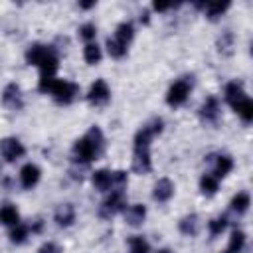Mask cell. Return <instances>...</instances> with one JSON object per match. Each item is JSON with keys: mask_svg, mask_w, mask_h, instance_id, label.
Instances as JSON below:
<instances>
[{"mask_svg": "<svg viewBox=\"0 0 253 253\" xmlns=\"http://www.w3.org/2000/svg\"><path fill=\"white\" fill-rule=\"evenodd\" d=\"M105 148V138L99 126H91L85 136L75 140L73 144V160L81 164H89L91 160H97L103 154Z\"/></svg>", "mask_w": 253, "mask_h": 253, "instance_id": "6da1fadb", "label": "cell"}, {"mask_svg": "<svg viewBox=\"0 0 253 253\" xmlns=\"http://www.w3.org/2000/svg\"><path fill=\"white\" fill-rule=\"evenodd\" d=\"M49 93L59 105H69L79 95V85H75L73 81H65V79H53Z\"/></svg>", "mask_w": 253, "mask_h": 253, "instance_id": "7a4b0ae2", "label": "cell"}, {"mask_svg": "<svg viewBox=\"0 0 253 253\" xmlns=\"http://www.w3.org/2000/svg\"><path fill=\"white\" fill-rule=\"evenodd\" d=\"M190 89H192V77H182V79L174 81L166 93V103L170 107H180L188 99Z\"/></svg>", "mask_w": 253, "mask_h": 253, "instance_id": "3957f363", "label": "cell"}, {"mask_svg": "<svg viewBox=\"0 0 253 253\" xmlns=\"http://www.w3.org/2000/svg\"><path fill=\"white\" fill-rule=\"evenodd\" d=\"M125 206H126L125 192H123V190H115V192L99 206V215L105 217V219H109V217H113L115 213H119L121 210H125Z\"/></svg>", "mask_w": 253, "mask_h": 253, "instance_id": "277c9868", "label": "cell"}, {"mask_svg": "<svg viewBox=\"0 0 253 253\" xmlns=\"http://www.w3.org/2000/svg\"><path fill=\"white\" fill-rule=\"evenodd\" d=\"M26 148L22 146V142L14 136H6L0 140V154L6 162H16L20 156H24Z\"/></svg>", "mask_w": 253, "mask_h": 253, "instance_id": "5b68a950", "label": "cell"}, {"mask_svg": "<svg viewBox=\"0 0 253 253\" xmlns=\"http://www.w3.org/2000/svg\"><path fill=\"white\" fill-rule=\"evenodd\" d=\"M198 115H200V119H202L206 125H215V123L219 121V101H217V97L210 95V97L202 103Z\"/></svg>", "mask_w": 253, "mask_h": 253, "instance_id": "8992f818", "label": "cell"}, {"mask_svg": "<svg viewBox=\"0 0 253 253\" xmlns=\"http://www.w3.org/2000/svg\"><path fill=\"white\" fill-rule=\"evenodd\" d=\"M55 51H53V47H49V45H43V43H32L28 49H26V61L30 63V65H42L49 55H53Z\"/></svg>", "mask_w": 253, "mask_h": 253, "instance_id": "52a82bcc", "label": "cell"}, {"mask_svg": "<svg viewBox=\"0 0 253 253\" xmlns=\"http://www.w3.org/2000/svg\"><path fill=\"white\" fill-rule=\"evenodd\" d=\"M109 99H111V91H109L107 83H105L103 79H97V81L91 85L89 93H87V101H89L91 105L99 107V105H107Z\"/></svg>", "mask_w": 253, "mask_h": 253, "instance_id": "ba28073f", "label": "cell"}, {"mask_svg": "<svg viewBox=\"0 0 253 253\" xmlns=\"http://www.w3.org/2000/svg\"><path fill=\"white\" fill-rule=\"evenodd\" d=\"M2 103H4V107L12 109V111L22 109V105H24V101H22V91H20V87H18L16 83H8V85L4 87V91H2Z\"/></svg>", "mask_w": 253, "mask_h": 253, "instance_id": "9c48e42d", "label": "cell"}, {"mask_svg": "<svg viewBox=\"0 0 253 253\" xmlns=\"http://www.w3.org/2000/svg\"><path fill=\"white\" fill-rule=\"evenodd\" d=\"M132 170L136 174H148L152 170V162H150V152L148 148H136L134 156H132Z\"/></svg>", "mask_w": 253, "mask_h": 253, "instance_id": "30bf717a", "label": "cell"}, {"mask_svg": "<svg viewBox=\"0 0 253 253\" xmlns=\"http://www.w3.org/2000/svg\"><path fill=\"white\" fill-rule=\"evenodd\" d=\"M247 95H245V89H243V83L241 81H231V83H227V87H225V101L233 107V109H237V105L245 99Z\"/></svg>", "mask_w": 253, "mask_h": 253, "instance_id": "8fae6325", "label": "cell"}, {"mask_svg": "<svg viewBox=\"0 0 253 253\" xmlns=\"http://www.w3.org/2000/svg\"><path fill=\"white\" fill-rule=\"evenodd\" d=\"M40 168L36 166V164H26V166H22V170H20V182H22V186L26 188V190H30V188H34L38 182H40Z\"/></svg>", "mask_w": 253, "mask_h": 253, "instance_id": "7c38bea8", "label": "cell"}, {"mask_svg": "<svg viewBox=\"0 0 253 253\" xmlns=\"http://www.w3.org/2000/svg\"><path fill=\"white\" fill-rule=\"evenodd\" d=\"M152 196H154L156 202H168V200L174 196V184H172L168 178H160V180L154 184Z\"/></svg>", "mask_w": 253, "mask_h": 253, "instance_id": "4fadbf2b", "label": "cell"}, {"mask_svg": "<svg viewBox=\"0 0 253 253\" xmlns=\"http://www.w3.org/2000/svg\"><path fill=\"white\" fill-rule=\"evenodd\" d=\"M55 223L57 225H61V227H67V225H71L73 221H75V208H73V204H63V206H59L57 210H55Z\"/></svg>", "mask_w": 253, "mask_h": 253, "instance_id": "5bb4252c", "label": "cell"}, {"mask_svg": "<svg viewBox=\"0 0 253 253\" xmlns=\"http://www.w3.org/2000/svg\"><path fill=\"white\" fill-rule=\"evenodd\" d=\"M144 217H146V208H144L142 204H134V206H130V208L126 210V213H125L126 223L132 225V227H138V225L144 221Z\"/></svg>", "mask_w": 253, "mask_h": 253, "instance_id": "9a60e30c", "label": "cell"}, {"mask_svg": "<svg viewBox=\"0 0 253 253\" xmlns=\"http://www.w3.org/2000/svg\"><path fill=\"white\" fill-rule=\"evenodd\" d=\"M93 186L99 190V192H107L111 186H113V174L105 168L101 170H95L93 172Z\"/></svg>", "mask_w": 253, "mask_h": 253, "instance_id": "2e32d148", "label": "cell"}, {"mask_svg": "<svg viewBox=\"0 0 253 253\" xmlns=\"http://www.w3.org/2000/svg\"><path fill=\"white\" fill-rule=\"evenodd\" d=\"M0 223H4V225H18L20 223V213L12 204L0 206Z\"/></svg>", "mask_w": 253, "mask_h": 253, "instance_id": "e0dca14e", "label": "cell"}, {"mask_svg": "<svg viewBox=\"0 0 253 253\" xmlns=\"http://www.w3.org/2000/svg\"><path fill=\"white\" fill-rule=\"evenodd\" d=\"M178 227H180V231H182L184 235H196V233H198V229H200V217H198L196 213L184 215V217L180 219Z\"/></svg>", "mask_w": 253, "mask_h": 253, "instance_id": "ac0fdd59", "label": "cell"}, {"mask_svg": "<svg viewBox=\"0 0 253 253\" xmlns=\"http://www.w3.org/2000/svg\"><path fill=\"white\" fill-rule=\"evenodd\" d=\"M132 36H134V28H132V24H130V22H121V24L117 26L115 40H117L119 43L128 45V43H130V40H132Z\"/></svg>", "mask_w": 253, "mask_h": 253, "instance_id": "d6986e66", "label": "cell"}, {"mask_svg": "<svg viewBox=\"0 0 253 253\" xmlns=\"http://www.w3.org/2000/svg\"><path fill=\"white\" fill-rule=\"evenodd\" d=\"M231 168H233V160H231V156H227V154H221V156H217V160H215V178H223V176H227L229 172H231Z\"/></svg>", "mask_w": 253, "mask_h": 253, "instance_id": "ffe728a7", "label": "cell"}, {"mask_svg": "<svg viewBox=\"0 0 253 253\" xmlns=\"http://www.w3.org/2000/svg\"><path fill=\"white\" fill-rule=\"evenodd\" d=\"M217 51L219 53H223V55H231L233 53V34L227 30V32H223L219 38H217Z\"/></svg>", "mask_w": 253, "mask_h": 253, "instance_id": "44dd1931", "label": "cell"}, {"mask_svg": "<svg viewBox=\"0 0 253 253\" xmlns=\"http://www.w3.org/2000/svg\"><path fill=\"white\" fill-rule=\"evenodd\" d=\"M249 206H251V198H249L247 192H239V194L233 196V200H231V210H233L235 213H245Z\"/></svg>", "mask_w": 253, "mask_h": 253, "instance_id": "7402d4cb", "label": "cell"}, {"mask_svg": "<svg viewBox=\"0 0 253 253\" xmlns=\"http://www.w3.org/2000/svg\"><path fill=\"white\" fill-rule=\"evenodd\" d=\"M227 8H229V2H206V12L211 22H215Z\"/></svg>", "mask_w": 253, "mask_h": 253, "instance_id": "603a6c76", "label": "cell"}, {"mask_svg": "<svg viewBox=\"0 0 253 253\" xmlns=\"http://www.w3.org/2000/svg\"><path fill=\"white\" fill-rule=\"evenodd\" d=\"M200 190H202V194H206V196H213V194L217 192V178L211 176V174H204V176L200 178Z\"/></svg>", "mask_w": 253, "mask_h": 253, "instance_id": "cb8c5ba5", "label": "cell"}, {"mask_svg": "<svg viewBox=\"0 0 253 253\" xmlns=\"http://www.w3.org/2000/svg\"><path fill=\"white\" fill-rule=\"evenodd\" d=\"M245 247V233L243 231H233L231 233V239H229V247H227V253H241Z\"/></svg>", "mask_w": 253, "mask_h": 253, "instance_id": "d4e9b609", "label": "cell"}, {"mask_svg": "<svg viewBox=\"0 0 253 253\" xmlns=\"http://www.w3.org/2000/svg\"><path fill=\"white\" fill-rule=\"evenodd\" d=\"M107 51H109V55H111V57L121 59V57H125V55H126V45L119 43L115 38H109V40H107Z\"/></svg>", "mask_w": 253, "mask_h": 253, "instance_id": "484cf974", "label": "cell"}, {"mask_svg": "<svg viewBox=\"0 0 253 253\" xmlns=\"http://www.w3.org/2000/svg\"><path fill=\"white\" fill-rule=\"evenodd\" d=\"M83 57L89 65H95L101 61V47L97 43H87L85 45V51H83Z\"/></svg>", "mask_w": 253, "mask_h": 253, "instance_id": "4316f807", "label": "cell"}, {"mask_svg": "<svg viewBox=\"0 0 253 253\" xmlns=\"http://www.w3.org/2000/svg\"><path fill=\"white\" fill-rule=\"evenodd\" d=\"M235 111L239 113V117H241L245 123H251V121H253V101H251L249 97H245V99L237 105Z\"/></svg>", "mask_w": 253, "mask_h": 253, "instance_id": "83f0119b", "label": "cell"}, {"mask_svg": "<svg viewBox=\"0 0 253 253\" xmlns=\"http://www.w3.org/2000/svg\"><path fill=\"white\" fill-rule=\"evenodd\" d=\"M28 233H30V227H28V225H22V223H18V225H14V229L10 231V241L20 245V243H24V241H26Z\"/></svg>", "mask_w": 253, "mask_h": 253, "instance_id": "f1b7e54d", "label": "cell"}, {"mask_svg": "<svg viewBox=\"0 0 253 253\" xmlns=\"http://www.w3.org/2000/svg\"><path fill=\"white\" fill-rule=\"evenodd\" d=\"M128 245H130V253H148V251H150L146 239L140 237V235H132V237L128 239Z\"/></svg>", "mask_w": 253, "mask_h": 253, "instance_id": "f546056e", "label": "cell"}, {"mask_svg": "<svg viewBox=\"0 0 253 253\" xmlns=\"http://www.w3.org/2000/svg\"><path fill=\"white\" fill-rule=\"evenodd\" d=\"M208 227H210V233L215 237V235H219L225 227H227V217L225 215H219V217H213L210 223H208Z\"/></svg>", "mask_w": 253, "mask_h": 253, "instance_id": "4dcf8cb0", "label": "cell"}, {"mask_svg": "<svg viewBox=\"0 0 253 253\" xmlns=\"http://www.w3.org/2000/svg\"><path fill=\"white\" fill-rule=\"evenodd\" d=\"M79 36L83 38V40H87L89 43H91V40L97 36V28H95V24H91V22H87V24H83L81 28H79Z\"/></svg>", "mask_w": 253, "mask_h": 253, "instance_id": "1f68e13d", "label": "cell"}, {"mask_svg": "<svg viewBox=\"0 0 253 253\" xmlns=\"http://www.w3.org/2000/svg\"><path fill=\"white\" fill-rule=\"evenodd\" d=\"M126 172L125 170H117V172H113V184L117 186V190H123L125 186H126Z\"/></svg>", "mask_w": 253, "mask_h": 253, "instance_id": "d6a6232c", "label": "cell"}, {"mask_svg": "<svg viewBox=\"0 0 253 253\" xmlns=\"http://www.w3.org/2000/svg\"><path fill=\"white\" fill-rule=\"evenodd\" d=\"M38 253H61V247L55 245V243H51V241H47V243H43V245L38 249Z\"/></svg>", "mask_w": 253, "mask_h": 253, "instance_id": "836d02e7", "label": "cell"}, {"mask_svg": "<svg viewBox=\"0 0 253 253\" xmlns=\"http://www.w3.org/2000/svg\"><path fill=\"white\" fill-rule=\"evenodd\" d=\"M174 4H166V2H154L152 4V8L156 10V12H164V10H168V8H172Z\"/></svg>", "mask_w": 253, "mask_h": 253, "instance_id": "e575fe53", "label": "cell"}, {"mask_svg": "<svg viewBox=\"0 0 253 253\" xmlns=\"http://www.w3.org/2000/svg\"><path fill=\"white\" fill-rule=\"evenodd\" d=\"M42 227H43V221L38 217V219L34 221V225H32V231H34V233H40V231H42Z\"/></svg>", "mask_w": 253, "mask_h": 253, "instance_id": "d590c367", "label": "cell"}, {"mask_svg": "<svg viewBox=\"0 0 253 253\" xmlns=\"http://www.w3.org/2000/svg\"><path fill=\"white\" fill-rule=\"evenodd\" d=\"M79 6H81V8H85V10H89V8H93V6H95V2H81Z\"/></svg>", "mask_w": 253, "mask_h": 253, "instance_id": "8d00e7d4", "label": "cell"}, {"mask_svg": "<svg viewBox=\"0 0 253 253\" xmlns=\"http://www.w3.org/2000/svg\"><path fill=\"white\" fill-rule=\"evenodd\" d=\"M158 253H170V251H168V249H162V251H158Z\"/></svg>", "mask_w": 253, "mask_h": 253, "instance_id": "74e56055", "label": "cell"}, {"mask_svg": "<svg viewBox=\"0 0 253 253\" xmlns=\"http://www.w3.org/2000/svg\"><path fill=\"white\" fill-rule=\"evenodd\" d=\"M0 172H2V168H0Z\"/></svg>", "mask_w": 253, "mask_h": 253, "instance_id": "f35d334b", "label": "cell"}, {"mask_svg": "<svg viewBox=\"0 0 253 253\" xmlns=\"http://www.w3.org/2000/svg\"><path fill=\"white\" fill-rule=\"evenodd\" d=\"M223 253H227V251H223Z\"/></svg>", "mask_w": 253, "mask_h": 253, "instance_id": "ab89813d", "label": "cell"}]
</instances>
